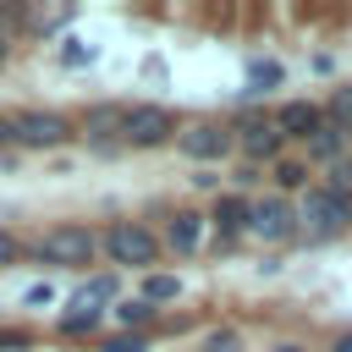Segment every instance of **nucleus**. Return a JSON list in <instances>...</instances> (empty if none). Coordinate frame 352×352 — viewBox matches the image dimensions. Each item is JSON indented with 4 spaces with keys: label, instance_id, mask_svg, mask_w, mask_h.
I'll list each match as a JSON object with an SVG mask.
<instances>
[{
    "label": "nucleus",
    "instance_id": "1",
    "mask_svg": "<svg viewBox=\"0 0 352 352\" xmlns=\"http://www.w3.org/2000/svg\"><path fill=\"white\" fill-rule=\"evenodd\" d=\"M33 258L50 264V270H88V264L99 258V231L77 226V220H60V226H50V231L33 242Z\"/></svg>",
    "mask_w": 352,
    "mask_h": 352
},
{
    "label": "nucleus",
    "instance_id": "2",
    "mask_svg": "<svg viewBox=\"0 0 352 352\" xmlns=\"http://www.w3.org/2000/svg\"><path fill=\"white\" fill-rule=\"evenodd\" d=\"M352 226V198L346 192H336V187H308L302 192V204H297V236H308V242H330V236H341Z\"/></svg>",
    "mask_w": 352,
    "mask_h": 352
},
{
    "label": "nucleus",
    "instance_id": "3",
    "mask_svg": "<svg viewBox=\"0 0 352 352\" xmlns=\"http://www.w3.org/2000/svg\"><path fill=\"white\" fill-rule=\"evenodd\" d=\"M99 253H104L110 264H121V270H143V275H148L165 248H160V236H154L143 220H116V226L99 236Z\"/></svg>",
    "mask_w": 352,
    "mask_h": 352
},
{
    "label": "nucleus",
    "instance_id": "4",
    "mask_svg": "<svg viewBox=\"0 0 352 352\" xmlns=\"http://www.w3.org/2000/svg\"><path fill=\"white\" fill-rule=\"evenodd\" d=\"M77 138V121L66 116V110H50V104H28V110H16V148H60V143H72Z\"/></svg>",
    "mask_w": 352,
    "mask_h": 352
},
{
    "label": "nucleus",
    "instance_id": "5",
    "mask_svg": "<svg viewBox=\"0 0 352 352\" xmlns=\"http://www.w3.org/2000/svg\"><path fill=\"white\" fill-rule=\"evenodd\" d=\"M121 148H160L176 138V116L165 104H121Z\"/></svg>",
    "mask_w": 352,
    "mask_h": 352
},
{
    "label": "nucleus",
    "instance_id": "6",
    "mask_svg": "<svg viewBox=\"0 0 352 352\" xmlns=\"http://www.w3.org/2000/svg\"><path fill=\"white\" fill-rule=\"evenodd\" d=\"M248 236H258V242H292L297 236V204L292 198H280V192H264V198H253L248 204Z\"/></svg>",
    "mask_w": 352,
    "mask_h": 352
},
{
    "label": "nucleus",
    "instance_id": "7",
    "mask_svg": "<svg viewBox=\"0 0 352 352\" xmlns=\"http://www.w3.org/2000/svg\"><path fill=\"white\" fill-rule=\"evenodd\" d=\"M231 138H236V148H242V160L248 165H275L280 160V148H286V138L275 132V121L264 116V110H242L236 116V126H231Z\"/></svg>",
    "mask_w": 352,
    "mask_h": 352
},
{
    "label": "nucleus",
    "instance_id": "8",
    "mask_svg": "<svg viewBox=\"0 0 352 352\" xmlns=\"http://www.w3.org/2000/svg\"><path fill=\"white\" fill-rule=\"evenodd\" d=\"M170 143H176L192 165H214V160H226V154L236 148V138H231L226 121H192V126H176Z\"/></svg>",
    "mask_w": 352,
    "mask_h": 352
},
{
    "label": "nucleus",
    "instance_id": "9",
    "mask_svg": "<svg viewBox=\"0 0 352 352\" xmlns=\"http://www.w3.org/2000/svg\"><path fill=\"white\" fill-rule=\"evenodd\" d=\"M204 226H214V248H231L242 231H248V198L242 192H220L204 214Z\"/></svg>",
    "mask_w": 352,
    "mask_h": 352
},
{
    "label": "nucleus",
    "instance_id": "10",
    "mask_svg": "<svg viewBox=\"0 0 352 352\" xmlns=\"http://www.w3.org/2000/svg\"><path fill=\"white\" fill-rule=\"evenodd\" d=\"M270 121H275V132H280L286 143H292V138H297V143H308V138L324 126V110H319L314 99H286V104H280Z\"/></svg>",
    "mask_w": 352,
    "mask_h": 352
},
{
    "label": "nucleus",
    "instance_id": "11",
    "mask_svg": "<svg viewBox=\"0 0 352 352\" xmlns=\"http://www.w3.org/2000/svg\"><path fill=\"white\" fill-rule=\"evenodd\" d=\"M77 132L99 148V154H110V148H121V104H88L82 116H77Z\"/></svg>",
    "mask_w": 352,
    "mask_h": 352
},
{
    "label": "nucleus",
    "instance_id": "12",
    "mask_svg": "<svg viewBox=\"0 0 352 352\" xmlns=\"http://www.w3.org/2000/svg\"><path fill=\"white\" fill-rule=\"evenodd\" d=\"M160 248H170L176 258H192V253L204 248V214H198V209H176V214L165 220Z\"/></svg>",
    "mask_w": 352,
    "mask_h": 352
},
{
    "label": "nucleus",
    "instance_id": "13",
    "mask_svg": "<svg viewBox=\"0 0 352 352\" xmlns=\"http://www.w3.org/2000/svg\"><path fill=\"white\" fill-rule=\"evenodd\" d=\"M154 314H160V308H148L143 297H121V302L110 308V319H116V324H121L126 336H148V324H154Z\"/></svg>",
    "mask_w": 352,
    "mask_h": 352
},
{
    "label": "nucleus",
    "instance_id": "14",
    "mask_svg": "<svg viewBox=\"0 0 352 352\" xmlns=\"http://www.w3.org/2000/svg\"><path fill=\"white\" fill-rule=\"evenodd\" d=\"M308 160H314V165H341V160H346V132L319 126V132L308 138Z\"/></svg>",
    "mask_w": 352,
    "mask_h": 352
},
{
    "label": "nucleus",
    "instance_id": "15",
    "mask_svg": "<svg viewBox=\"0 0 352 352\" xmlns=\"http://www.w3.org/2000/svg\"><path fill=\"white\" fill-rule=\"evenodd\" d=\"M104 302H116V275H88L72 297V308H94V314H104Z\"/></svg>",
    "mask_w": 352,
    "mask_h": 352
},
{
    "label": "nucleus",
    "instance_id": "16",
    "mask_svg": "<svg viewBox=\"0 0 352 352\" xmlns=\"http://www.w3.org/2000/svg\"><path fill=\"white\" fill-rule=\"evenodd\" d=\"M104 324V314H94V308H66L60 319H55V336L60 341H82V336H94Z\"/></svg>",
    "mask_w": 352,
    "mask_h": 352
},
{
    "label": "nucleus",
    "instance_id": "17",
    "mask_svg": "<svg viewBox=\"0 0 352 352\" xmlns=\"http://www.w3.org/2000/svg\"><path fill=\"white\" fill-rule=\"evenodd\" d=\"M148 308H160V302H176L182 297V275H165V270H148L143 275V292H138Z\"/></svg>",
    "mask_w": 352,
    "mask_h": 352
},
{
    "label": "nucleus",
    "instance_id": "18",
    "mask_svg": "<svg viewBox=\"0 0 352 352\" xmlns=\"http://www.w3.org/2000/svg\"><path fill=\"white\" fill-rule=\"evenodd\" d=\"M270 182L280 187V198H286V192H308V165H302V160H275V165H270Z\"/></svg>",
    "mask_w": 352,
    "mask_h": 352
},
{
    "label": "nucleus",
    "instance_id": "19",
    "mask_svg": "<svg viewBox=\"0 0 352 352\" xmlns=\"http://www.w3.org/2000/svg\"><path fill=\"white\" fill-rule=\"evenodd\" d=\"M324 126H336V132H352V88H336L324 104Z\"/></svg>",
    "mask_w": 352,
    "mask_h": 352
},
{
    "label": "nucleus",
    "instance_id": "20",
    "mask_svg": "<svg viewBox=\"0 0 352 352\" xmlns=\"http://www.w3.org/2000/svg\"><path fill=\"white\" fill-rule=\"evenodd\" d=\"M248 82H253L248 94H264V88L280 82V66H275V60H248Z\"/></svg>",
    "mask_w": 352,
    "mask_h": 352
},
{
    "label": "nucleus",
    "instance_id": "21",
    "mask_svg": "<svg viewBox=\"0 0 352 352\" xmlns=\"http://www.w3.org/2000/svg\"><path fill=\"white\" fill-rule=\"evenodd\" d=\"M28 346H33L28 324H0V352H28Z\"/></svg>",
    "mask_w": 352,
    "mask_h": 352
},
{
    "label": "nucleus",
    "instance_id": "22",
    "mask_svg": "<svg viewBox=\"0 0 352 352\" xmlns=\"http://www.w3.org/2000/svg\"><path fill=\"white\" fill-rule=\"evenodd\" d=\"M198 352H242V336H236V330H209V336L198 341Z\"/></svg>",
    "mask_w": 352,
    "mask_h": 352
},
{
    "label": "nucleus",
    "instance_id": "23",
    "mask_svg": "<svg viewBox=\"0 0 352 352\" xmlns=\"http://www.w3.org/2000/svg\"><path fill=\"white\" fill-rule=\"evenodd\" d=\"M99 352H148V336H126V330H121V336H104Z\"/></svg>",
    "mask_w": 352,
    "mask_h": 352
},
{
    "label": "nucleus",
    "instance_id": "24",
    "mask_svg": "<svg viewBox=\"0 0 352 352\" xmlns=\"http://www.w3.org/2000/svg\"><path fill=\"white\" fill-rule=\"evenodd\" d=\"M22 253H28V248H22V236H16L11 226H0V270H11Z\"/></svg>",
    "mask_w": 352,
    "mask_h": 352
},
{
    "label": "nucleus",
    "instance_id": "25",
    "mask_svg": "<svg viewBox=\"0 0 352 352\" xmlns=\"http://www.w3.org/2000/svg\"><path fill=\"white\" fill-rule=\"evenodd\" d=\"M16 143V110H0V148Z\"/></svg>",
    "mask_w": 352,
    "mask_h": 352
},
{
    "label": "nucleus",
    "instance_id": "26",
    "mask_svg": "<svg viewBox=\"0 0 352 352\" xmlns=\"http://www.w3.org/2000/svg\"><path fill=\"white\" fill-rule=\"evenodd\" d=\"M82 60H88V50H82V44H77V38H72V44H66V50H60V66H82Z\"/></svg>",
    "mask_w": 352,
    "mask_h": 352
},
{
    "label": "nucleus",
    "instance_id": "27",
    "mask_svg": "<svg viewBox=\"0 0 352 352\" xmlns=\"http://www.w3.org/2000/svg\"><path fill=\"white\" fill-rule=\"evenodd\" d=\"M231 182H236V187H258V182H264V176H258V165H242V170H236V176H231Z\"/></svg>",
    "mask_w": 352,
    "mask_h": 352
},
{
    "label": "nucleus",
    "instance_id": "28",
    "mask_svg": "<svg viewBox=\"0 0 352 352\" xmlns=\"http://www.w3.org/2000/svg\"><path fill=\"white\" fill-rule=\"evenodd\" d=\"M330 352H352V336H336V341H330Z\"/></svg>",
    "mask_w": 352,
    "mask_h": 352
},
{
    "label": "nucleus",
    "instance_id": "29",
    "mask_svg": "<svg viewBox=\"0 0 352 352\" xmlns=\"http://www.w3.org/2000/svg\"><path fill=\"white\" fill-rule=\"evenodd\" d=\"M270 352H308V346H297V341H280V346H270Z\"/></svg>",
    "mask_w": 352,
    "mask_h": 352
},
{
    "label": "nucleus",
    "instance_id": "30",
    "mask_svg": "<svg viewBox=\"0 0 352 352\" xmlns=\"http://www.w3.org/2000/svg\"><path fill=\"white\" fill-rule=\"evenodd\" d=\"M6 60H11V38L0 33V66H6Z\"/></svg>",
    "mask_w": 352,
    "mask_h": 352
},
{
    "label": "nucleus",
    "instance_id": "31",
    "mask_svg": "<svg viewBox=\"0 0 352 352\" xmlns=\"http://www.w3.org/2000/svg\"><path fill=\"white\" fill-rule=\"evenodd\" d=\"M346 148H352V132H346Z\"/></svg>",
    "mask_w": 352,
    "mask_h": 352
},
{
    "label": "nucleus",
    "instance_id": "32",
    "mask_svg": "<svg viewBox=\"0 0 352 352\" xmlns=\"http://www.w3.org/2000/svg\"><path fill=\"white\" fill-rule=\"evenodd\" d=\"M0 16H6V6H0Z\"/></svg>",
    "mask_w": 352,
    "mask_h": 352
}]
</instances>
